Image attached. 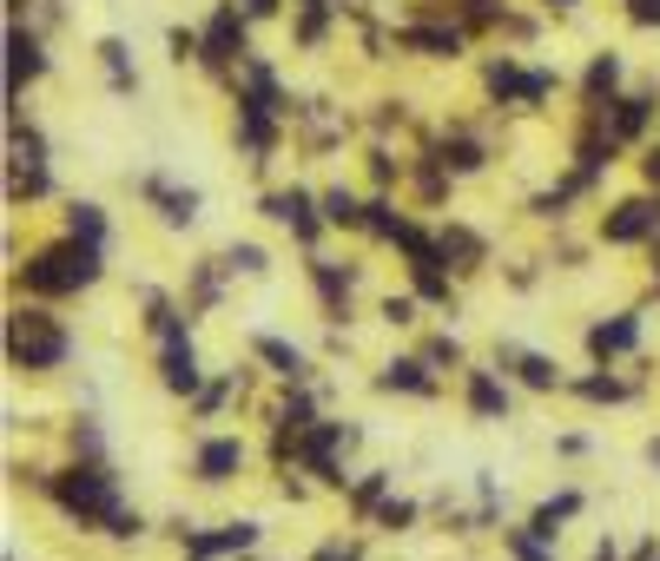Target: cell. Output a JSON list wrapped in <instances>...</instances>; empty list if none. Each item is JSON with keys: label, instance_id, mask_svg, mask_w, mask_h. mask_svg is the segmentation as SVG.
I'll use <instances>...</instances> for the list:
<instances>
[{"label": "cell", "instance_id": "obj_1", "mask_svg": "<svg viewBox=\"0 0 660 561\" xmlns=\"http://www.w3.org/2000/svg\"><path fill=\"white\" fill-rule=\"evenodd\" d=\"M93 278H100V252L79 245V238H66V245H47V252L27 258V291H40V297L79 291V284H93Z\"/></svg>", "mask_w": 660, "mask_h": 561}, {"label": "cell", "instance_id": "obj_2", "mask_svg": "<svg viewBox=\"0 0 660 561\" xmlns=\"http://www.w3.org/2000/svg\"><path fill=\"white\" fill-rule=\"evenodd\" d=\"M8 357L27 364V370H53L66 357V331L53 324L47 310H14L8 317Z\"/></svg>", "mask_w": 660, "mask_h": 561}, {"label": "cell", "instance_id": "obj_3", "mask_svg": "<svg viewBox=\"0 0 660 561\" xmlns=\"http://www.w3.org/2000/svg\"><path fill=\"white\" fill-rule=\"evenodd\" d=\"M53 496H60L73 515H100V522L119 515V502H113V475H106V469H66L60 483H53Z\"/></svg>", "mask_w": 660, "mask_h": 561}, {"label": "cell", "instance_id": "obj_4", "mask_svg": "<svg viewBox=\"0 0 660 561\" xmlns=\"http://www.w3.org/2000/svg\"><path fill=\"white\" fill-rule=\"evenodd\" d=\"M152 331H158V344H165V383H173V390H199V357H192V344H186V331H179V317L158 310Z\"/></svg>", "mask_w": 660, "mask_h": 561}, {"label": "cell", "instance_id": "obj_5", "mask_svg": "<svg viewBox=\"0 0 660 561\" xmlns=\"http://www.w3.org/2000/svg\"><path fill=\"white\" fill-rule=\"evenodd\" d=\"M647 231H660V205L653 199H627V205L608 212V238H614V245H634V238H647Z\"/></svg>", "mask_w": 660, "mask_h": 561}, {"label": "cell", "instance_id": "obj_6", "mask_svg": "<svg viewBox=\"0 0 660 561\" xmlns=\"http://www.w3.org/2000/svg\"><path fill=\"white\" fill-rule=\"evenodd\" d=\"M199 47H205V60H231V53H244V27H238V8H218Z\"/></svg>", "mask_w": 660, "mask_h": 561}, {"label": "cell", "instance_id": "obj_7", "mask_svg": "<svg viewBox=\"0 0 660 561\" xmlns=\"http://www.w3.org/2000/svg\"><path fill=\"white\" fill-rule=\"evenodd\" d=\"M252 541H258L252 522H231V528H218V535H199V541H192V561H212V554H231V548H252Z\"/></svg>", "mask_w": 660, "mask_h": 561}, {"label": "cell", "instance_id": "obj_8", "mask_svg": "<svg viewBox=\"0 0 660 561\" xmlns=\"http://www.w3.org/2000/svg\"><path fill=\"white\" fill-rule=\"evenodd\" d=\"M34 73H40V47H34V34L14 27L8 34V87L21 93V79H34Z\"/></svg>", "mask_w": 660, "mask_h": 561}, {"label": "cell", "instance_id": "obj_9", "mask_svg": "<svg viewBox=\"0 0 660 561\" xmlns=\"http://www.w3.org/2000/svg\"><path fill=\"white\" fill-rule=\"evenodd\" d=\"M265 212L284 218L297 238H317V218H310V199H304V192H278V199H265Z\"/></svg>", "mask_w": 660, "mask_h": 561}, {"label": "cell", "instance_id": "obj_10", "mask_svg": "<svg viewBox=\"0 0 660 561\" xmlns=\"http://www.w3.org/2000/svg\"><path fill=\"white\" fill-rule=\"evenodd\" d=\"M634 337H640V324L634 317H614V324H595V357H614V350H634Z\"/></svg>", "mask_w": 660, "mask_h": 561}, {"label": "cell", "instance_id": "obj_11", "mask_svg": "<svg viewBox=\"0 0 660 561\" xmlns=\"http://www.w3.org/2000/svg\"><path fill=\"white\" fill-rule=\"evenodd\" d=\"M238 456H244L238 443H205L199 449V475H205V483H225V475L238 469Z\"/></svg>", "mask_w": 660, "mask_h": 561}, {"label": "cell", "instance_id": "obj_12", "mask_svg": "<svg viewBox=\"0 0 660 561\" xmlns=\"http://www.w3.org/2000/svg\"><path fill=\"white\" fill-rule=\"evenodd\" d=\"M73 238H79V245H93V252H100V238H106V218H100V205H73Z\"/></svg>", "mask_w": 660, "mask_h": 561}, {"label": "cell", "instance_id": "obj_13", "mask_svg": "<svg viewBox=\"0 0 660 561\" xmlns=\"http://www.w3.org/2000/svg\"><path fill=\"white\" fill-rule=\"evenodd\" d=\"M403 40L423 47V53H456V47H462V34H449V27H409Z\"/></svg>", "mask_w": 660, "mask_h": 561}, {"label": "cell", "instance_id": "obj_14", "mask_svg": "<svg viewBox=\"0 0 660 561\" xmlns=\"http://www.w3.org/2000/svg\"><path fill=\"white\" fill-rule=\"evenodd\" d=\"M647 126V100H621V113H614V126H608V139H634Z\"/></svg>", "mask_w": 660, "mask_h": 561}, {"label": "cell", "instance_id": "obj_15", "mask_svg": "<svg viewBox=\"0 0 660 561\" xmlns=\"http://www.w3.org/2000/svg\"><path fill=\"white\" fill-rule=\"evenodd\" d=\"M258 357H265V364H278L284 377H297V370H304V357H297L291 344H278V337H258Z\"/></svg>", "mask_w": 660, "mask_h": 561}, {"label": "cell", "instance_id": "obj_16", "mask_svg": "<svg viewBox=\"0 0 660 561\" xmlns=\"http://www.w3.org/2000/svg\"><path fill=\"white\" fill-rule=\"evenodd\" d=\"M383 390H430V377H423V364H390Z\"/></svg>", "mask_w": 660, "mask_h": 561}, {"label": "cell", "instance_id": "obj_17", "mask_svg": "<svg viewBox=\"0 0 660 561\" xmlns=\"http://www.w3.org/2000/svg\"><path fill=\"white\" fill-rule=\"evenodd\" d=\"M443 258H462V265H475V258H482V238H469V231H443Z\"/></svg>", "mask_w": 660, "mask_h": 561}, {"label": "cell", "instance_id": "obj_18", "mask_svg": "<svg viewBox=\"0 0 660 561\" xmlns=\"http://www.w3.org/2000/svg\"><path fill=\"white\" fill-rule=\"evenodd\" d=\"M469 404H475L482 417H503V390H495L488 377H475V383H469Z\"/></svg>", "mask_w": 660, "mask_h": 561}, {"label": "cell", "instance_id": "obj_19", "mask_svg": "<svg viewBox=\"0 0 660 561\" xmlns=\"http://www.w3.org/2000/svg\"><path fill=\"white\" fill-rule=\"evenodd\" d=\"M443 166H449V173H475V166H482V152H475L469 139H456V145H443Z\"/></svg>", "mask_w": 660, "mask_h": 561}, {"label": "cell", "instance_id": "obj_20", "mask_svg": "<svg viewBox=\"0 0 660 561\" xmlns=\"http://www.w3.org/2000/svg\"><path fill=\"white\" fill-rule=\"evenodd\" d=\"M574 509H582V502H574V496H561V502H548V509L535 515V535H555V522H568Z\"/></svg>", "mask_w": 660, "mask_h": 561}, {"label": "cell", "instance_id": "obj_21", "mask_svg": "<svg viewBox=\"0 0 660 561\" xmlns=\"http://www.w3.org/2000/svg\"><path fill=\"white\" fill-rule=\"evenodd\" d=\"M152 199L165 205V218H192V205H199L192 192H165V186H152Z\"/></svg>", "mask_w": 660, "mask_h": 561}, {"label": "cell", "instance_id": "obj_22", "mask_svg": "<svg viewBox=\"0 0 660 561\" xmlns=\"http://www.w3.org/2000/svg\"><path fill=\"white\" fill-rule=\"evenodd\" d=\"M614 73H621L614 60H595V66H588V93H595V100H601V93L614 87Z\"/></svg>", "mask_w": 660, "mask_h": 561}, {"label": "cell", "instance_id": "obj_23", "mask_svg": "<svg viewBox=\"0 0 660 561\" xmlns=\"http://www.w3.org/2000/svg\"><path fill=\"white\" fill-rule=\"evenodd\" d=\"M522 377H529L535 390H548V383H555V364H548V357H522Z\"/></svg>", "mask_w": 660, "mask_h": 561}, {"label": "cell", "instance_id": "obj_24", "mask_svg": "<svg viewBox=\"0 0 660 561\" xmlns=\"http://www.w3.org/2000/svg\"><path fill=\"white\" fill-rule=\"evenodd\" d=\"M323 212H330V218H338V225H357V218H364V212H357V205H351L344 192H330V199H323Z\"/></svg>", "mask_w": 660, "mask_h": 561}, {"label": "cell", "instance_id": "obj_25", "mask_svg": "<svg viewBox=\"0 0 660 561\" xmlns=\"http://www.w3.org/2000/svg\"><path fill=\"white\" fill-rule=\"evenodd\" d=\"M627 21H640V27H660V0H627Z\"/></svg>", "mask_w": 660, "mask_h": 561}, {"label": "cell", "instance_id": "obj_26", "mask_svg": "<svg viewBox=\"0 0 660 561\" xmlns=\"http://www.w3.org/2000/svg\"><path fill=\"white\" fill-rule=\"evenodd\" d=\"M231 265H238V271H265V252H258V245H231Z\"/></svg>", "mask_w": 660, "mask_h": 561}, {"label": "cell", "instance_id": "obj_27", "mask_svg": "<svg viewBox=\"0 0 660 561\" xmlns=\"http://www.w3.org/2000/svg\"><path fill=\"white\" fill-rule=\"evenodd\" d=\"M582 396H595V404L608 396V404H614V396H621V383H608V377H588V383H582Z\"/></svg>", "mask_w": 660, "mask_h": 561}, {"label": "cell", "instance_id": "obj_28", "mask_svg": "<svg viewBox=\"0 0 660 561\" xmlns=\"http://www.w3.org/2000/svg\"><path fill=\"white\" fill-rule=\"evenodd\" d=\"M509 548H516V554H522V561H548V554H542V548H535V541H529V535H509Z\"/></svg>", "mask_w": 660, "mask_h": 561}, {"label": "cell", "instance_id": "obj_29", "mask_svg": "<svg viewBox=\"0 0 660 561\" xmlns=\"http://www.w3.org/2000/svg\"><path fill=\"white\" fill-rule=\"evenodd\" d=\"M244 8H252V14H271V8H278V0H244Z\"/></svg>", "mask_w": 660, "mask_h": 561}, {"label": "cell", "instance_id": "obj_30", "mask_svg": "<svg viewBox=\"0 0 660 561\" xmlns=\"http://www.w3.org/2000/svg\"><path fill=\"white\" fill-rule=\"evenodd\" d=\"M317 561H351V554H344V548H323V554H317Z\"/></svg>", "mask_w": 660, "mask_h": 561}, {"label": "cell", "instance_id": "obj_31", "mask_svg": "<svg viewBox=\"0 0 660 561\" xmlns=\"http://www.w3.org/2000/svg\"><path fill=\"white\" fill-rule=\"evenodd\" d=\"M647 179H653V186H660V152H653V158H647Z\"/></svg>", "mask_w": 660, "mask_h": 561}, {"label": "cell", "instance_id": "obj_32", "mask_svg": "<svg viewBox=\"0 0 660 561\" xmlns=\"http://www.w3.org/2000/svg\"><path fill=\"white\" fill-rule=\"evenodd\" d=\"M555 8H574V0H555Z\"/></svg>", "mask_w": 660, "mask_h": 561}, {"label": "cell", "instance_id": "obj_33", "mask_svg": "<svg viewBox=\"0 0 660 561\" xmlns=\"http://www.w3.org/2000/svg\"><path fill=\"white\" fill-rule=\"evenodd\" d=\"M317 8H323V0H317Z\"/></svg>", "mask_w": 660, "mask_h": 561}]
</instances>
